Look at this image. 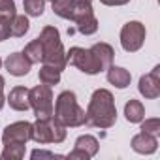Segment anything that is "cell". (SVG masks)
<instances>
[{
  "label": "cell",
  "mask_w": 160,
  "mask_h": 160,
  "mask_svg": "<svg viewBox=\"0 0 160 160\" xmlns=\"http://www.w3.org/2000/svg\"><path fill=\"white\" fill-rule=\"evenodd\" d=\"M30 108L34 109L38 119H49L53 117V92L47 85H38L30 89Z\"/></svg>",
  "instance_id": "7"
},
{
  "label": "cell",
  "mask_w": 160,
  "mask_h": 160,
  "mask_svg": "<svg viewBox=\"0 0 160 160\" xmlns=\"http://www.w3.org/2000/svg\"><path fill=\"white\" fill-rule=\"evenodd\" d=\"M53 115L64 124V126H81L85 124V109L79 108L75 94L72 91H64L58 94L55 102Z\"/></svg>",
  "instance_id": "3"
},
{
  "label": "cell",
  "mask_w": 160,
  "mask_h": 160,
  "mask_svg": "<svg viewBox=\"0 0 160 160\" xmlns=\"http://www.w3.org/2000/svg\"><path fill=\"white\" fill-rule=\"evenodd\" d=\"M28 89L27 87H13L8 94V104L12 109L15 111H27L30 109V96H28Z\"/></svg>",
  "instance_id": "12"
},
{
  "label": "cell",
  "mask_w": 160,
  "mask_h": 160,
  "mask_svg": "<svg viewBox=\"0 0 160 160\" xmlns=\"http://www.w3.org/2000/svg\"><path fill=\"white\" fill-rule=\"evenodd\" d=\"M102 4H106V6H124V4H128L130 0H100Z\"/></svg>",
  "instance_id": "28"
},
{
  "label": "cell",
  "mask_w": 160,
  "mask_h": 160,
  "mask_svg": "<svg viewBox=\"0 0 160 160\" xmlns=\"http://www.w3.org/2000/svg\"><path fill=\"white\" fill-rule=\"evenodd\" d=\"M40 81L47 87L51 85H57L60 81V70L55 68V66H49V64H43L42 70H40Z\"/></svg>",
  "instance_id": "21"
},
{
  "label": "cell",
  "mask_w": 160,
  "mask_h": 160,
  "mask_svg": "<svg viewBox=\"0 0 160 160\" xmlns=\"http://www.w3.org/2000/svg\"><path fill=\"white\" fill-rule=\"evenodd\" d=\"M66 138V126L53 115L49 119H38L32 124V134L30 139H34L36 143H60Z\"/></svg>",
  "instance_id": "4"
},
{
  "label": "cell",
  "mask_w": 160,
  "mask_h": 160,
  "mask_svg": "<svg viewBox=\"0 0 160 160\" xmlns=\"http://www.w3.org/2000/svg\"><path fill=\"white\" fill-rule=\"evenodd\" d=\"M28 27H30V23H28V19L25 15L15 13L13 17H10V36L21 38V36H25L28 32Z\"/></svg>",
  "instance_id": "18"
},
{
  "label": "cell",
  "mask_w": 160,
  "mask_h": 160,
  "mask_svg": "<svg viewBox=\"0 0 160 160\" xmlns=\"http://www.w3.org/2000/svg\"><path fill=\"white\" fill-rule=\"evenodd\" d=\"M124 117L128 122H141L143 117H145V108L141 102L138 100H130L126 106H124Z\"/></svg>",
  "instance_id": "17"
},
{
  "label": "cell",
  "mask_w": 160,
  "mask_h": 160,
  "mask_svg": "<svg viewBox=\"0 0 160 160\" xmlns=\"http://www.w3.org/2000/svg\"><path fill=\"white\" fill-rule=\"evenodd\" d=\"M98 152V139L92 136H81L75 141V149L68 154V158H92Z\"/></svg>",
  "instance_id": "11"
},
{
  "label": "cell",
  "mask_w": 160,
  "mask_h": 160,
  "mask_svg": "<svg viewBox=\"0 0 160 160\" xmlns=\"http://www.w3.org/2000/svg\"><path fill=\"white\" fill-rule=\"evenodd\" d=\"M6 70L12 73V75H27L28 73V70H30V62H28V58L23 55V53H13V55H10L8 58H6Z\"/></svg>",
  "instance_id": "14"
},
{
  "label": "cell",
  "mask_w": 160,
  "mask_h": 160,
  "mask_svg": "<svg viewBox=\"0 0 160 160\" xmlns=\"http://www.w3.org/2000/svg\"><path fill=\"white\" fill-rule=\"evenodd\" d=\"M23 156H25V145L23 143H13V145H4L0 160H21Z\"/></svg>",
  "instance_id": "22"
},
{
  "label": "cell",
  "mask_w": 160,
  "mask_h": 160,
  "mask_svg": "<svg viewBox=\"0 0 160 160\" xmlns=\"http://www.w3.org/2000/svg\"><path fill=\"white\" fill-rule=\"evenodd\" d=\"M66 64H72V66L79 68L81 72H85V73H89V75H94V73L102 72L98 55H96V51H94L92 47H91V49L72 47V49L66 53Z\"/></svg>",
  "instance_id": "5"
},
{
  "label": "cell",
  "mask_w": 160,
  "mask_h": 160,
  "mask_svg": "<svg viewBox=\"0 0 160 160\" xmlns=\"http://www.w3.org/2000/svg\"><path fill=\"white\" fill-rule=\"evenodd\" d=\"M4 102H6V98H4V94H2V92H0V109L4 108Z\"/></svg>",
  "instance_id": "29"
},
{
  "label": "cell",
  "mask_w": 160,
  "mask_h": 160,
  "mask_svg": "<svg viewBox=\"0 0 160 160\" xmlns=\"http://www.w3.org/2000/svg\"><path fill=\"white\" fill-rule=\"evenodd\" d=\"M58 158V154L49 152V151H32V158Z\"/></svg>",
  "instance_id": "27"
},
{
  "label": "cell",
  "mask_w": 160,
  "mask_h": 160,
  "mask_svg": "<svg viewBox=\"0 0 160 160\" xmlns=\"http://www.w3.org/2000/svg\"><path fill=\"white\" fill-rule=\"evenodd\" d=\"M53 4V12L62 17V19H73V10H75V4L73 0H51Z\"/></svg>",
  "instance_id": "19"
},
{
  "label": "cell",
  "mask_w": 160,
  "mask_h": 160,
  "mask_svg": "<svg viewBox=\"0 0 160 160\" xmlns=\"http://www.w3.org/2000/svg\"><path fill=\"white\" fill-rule=\"evenodd\" d=\"M2 91H4V77L0 75V92H2Z\"/></svg>",
  "instance_id": "30"
},
{
  "label": "cell",
  "mask_w": 160,
  "mask_h": 160,
  "mask_svg": "<svg viewBox=\"0 0 160 160\" xmlns=\"http://www.w3.org/2000/svg\"><path fill=\"white\" fill-rule=\"evenodd\" d=\"M139 92L145 98H158L160 96V66H154V70L147 75H141L139 79Z\"/></svg>",
  "instance_id": "10"
},
{
  "label": "cell",
  "mask_w": 160,
  "mask_h": 160,
  "mask_svg": "<svg viewBox=\"0 0 160 160\" xmlns=\"http://www.w3.org/2000/svg\"><path fill=\"white\" fill-rule=\"evenodd\" d=\"M92 49H94V51H96V55H98V60H100L102 72H104V70H108V68L113 64V57H115L113 47H111L109 43H94V45H92Z\"/></svg>",
  "instance_id": "16"
},
{
  "label": "cell",
  "mask_w": 160,
  "mask_h": 160,
  "mask_svg": "<svg viewBox=\"0 0 160 160\" xmlns=\"http://www.w3.org/2000/svg\"><path fill=\"white\" fill-rule=\"evenodd\" d=\"M23 55L28 58V62L30 64H38V62H42L43 60V49H42V42L36 38V40H32L27 47H25V51H23Z\"/></svg>",
  "instance_id": "20"
},
{
  "label": "cell",
  "mask_w": 160,
  "mask_h": 160,
  "mask_svg": "<svg viewBox=\"0 0 160 160\" xmlns=\"http://www.w3.org/2000/svg\"><path fill=\"white\" fill-rule=\"evenodd\" d=\"M117 121V109L113 102V94L108 89L94 91L89 108L85 111V124L96 128H111Z\"/></svg>",
  "instance_id": "1"
},
{
  "label": "cell",
  "mask_w": 160,
  "mask_h": 160,
  "mask_svg": "<svg viewBox=\"0 0 160 160\" xmlns=\"http://www.w3.org/2000/svg\"><path fill=\"white\" fill-rule=\"evenodd\" d=\"M145 42V27L139 21H130L122 27L121 30V45L124 51L128 53H136L138 49H141Z\"/></svg>",
  "instance_id": "8"
},
{
  "label": "cell",
  "mask_w": 160,
  "mask_h": 160,
  "mask_svg": "<svg viewBox=\"0 0 160 160\" xmlns=\"http://www.w3.org/2000/svg\"><path fill=\"white\" fill-rule=\"evenodd\" d=\"M0 66H2V58H0Z\"/></svg>",
  "instance_id": "31"
},
{
  "label": "cell",
  "mask_w": 160,
  "mask_h": 160,
  "mask_svg": "<svg viewBox=\"0 0 160 160\" xmlns=\"http://www.w3.org/2000/svg\"><path fill=\"white\" fill-rule=\"evenodd\" d=\"M0 13L13 17L15 15V2L13 0H0Z\"/></svg>",
  "instance_id": "26"
},
{
  "label": "cell",
  "mask_w": 160,
  "mask_h": 160,
  "mask_svg": "<svg viewBox=\"0 0 160 160\" xmlns=\"http://www.w3.org/2000/svg\"><path fill=\"white\" fill-rule=\"evenodd\" d=\"M30 134H32V124L27 122V121H19V122H13L10 124L4 134H2V143L4 145H13V143H27L30 139Z\"/></svg>",
  "instance_id": "9"
},
{
  "label": "cell",
  "mask_w": 160,
  "mask_h": 160,
  "mask_svg": "<svg viewBox=\"0 0 160 160\" xmlns=\"http://www.w3.org/2000/svg\"><path fill=\"white\" fill-rule=\"evenodd\" d=\"M92 0H73L75 4V10H73V23L77 25V30L89 36V34H94L98 30V21L92 13V6H91Z\"/></svg>",
  "instance_id": "6"
},
{
  "label": "cell",
  "mask_w": 160,
  "mask_h": 160,
  "mask_svg": "<svg viewBox=\"0 0 160 160\" xmlns=\"http://www.w3.org/2000/svg\"><path fill=\"white\" fill-rule=\"evenodd\" d=\"M45 10V0H25V13L30 17H40Z\"/></svg>",
  "instance_id": "23"
},
{
  "label": "cell",
  "mask_w": 160,
  "mask_h": 160,
  "mask_svg": "<svg viewBox=\"0 0 160 160\" xmlns=\"http://www.w3.org/2000/svg\"><path fill=\"white\" fill-rule=\"evenodd\" d=\"M156 145H158V139L156 136L152 134H147V132H139L138 136L132 138V149L136 152H141V154H151L156 151Z\"/></svg>",
  "instance_id": "13"
},
{
  "label": "cell",
  "mask_w": 160,
  "mask_h": 160,
  "mask_svg": "<svg viewBox=\"0 0 160 160\" xmlns=\"http://www.w3.org/2000/svg\"><path fill=\"white\" fill-rule=\"evenodd\" d=\"M130 72L124 70V68H119V66H109L108 68V81L111 85H115L117 89H126L130 85Z\"/></svg>",
  "instance_id": "15"
},
{
  "label": "cell",
  "mask_w": 160,
  "mask_h": 160,
  "mask_svg": "<svg viewBox=\"0 0 160 160\" xmlns=\"http://www.w3.org/2000/svg\"><path fill=\"white\" fill-rule=\"evenodd\" d=\"M141 130L158 138V134H160V119H147V121L141 124Z\"/></svg>",
  "instance_id": "24"
},
{
  "label": "cell",
  "mask_w": 160,
  "mask_h": 160,
  "mask_svg": "<svg viewBox=\"0 0 160 160\" xmlns=\"http://www.w3.org/2000/svg\"><path fill=\"white\" fill-rule=\"evenodd\" d=\"M10 38V17L0 13V42Z\"/></svg>",
  "instance_id": "25"
},
{
  "label": "cell",
  "mask_w": 160,
  "mask_h": 160,
  "mask_svg": "<svg viewBox=\"0 0 160 160\" xmlns=\"http://www.w3.org/2000/svg\"><path fill=\"white\" fill-rule=\"evenodd\" d=\"M38 40L42 42V49H43V60L42 62L49 64V66H55L62 72L66 68V53H64L58 30L49 25L42 30Z\"/></svg>",
  "instance_id": "2"
}]
</instances>
